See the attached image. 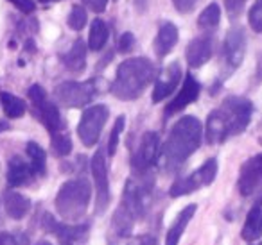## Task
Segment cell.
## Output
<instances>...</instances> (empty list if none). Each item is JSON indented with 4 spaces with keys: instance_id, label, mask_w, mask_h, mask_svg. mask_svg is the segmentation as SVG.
<instances>
[{
    "instance_id": "ee69618b",
    "label": "cell",
    "mask_w": 262,
    "mask_h": 245,
    "mask_svg": "<svg viewBox=\"0 0 262 245\" xmlns=\"http://www.w3.org/2000/svg\"><path fill=\"white\" fill-rule=\"evenodd\" d=\"M36 245H52L51 241H45V240H41V241H38Z\"/></svg>"
},
{
    "instance_id": "5b68a950",
    "label": "cell",
    "mask_w": 262,
    "mask_h": 245,
    "mask_svg": "<svg viewBox=\"0 0 262 245\" xmlns=\"http://www.w3.org/2000/svg\"><path fill=\"white\" fill-rule=\"evenodd\" d=\"M110 109L104 104L88 106L81 115V120L77 124V136L84 147H94L101 138V133L108 122Z\"/></svg>"
},
{
    "instance_id": "484cf974",
    "label": "cell",
    "mask_w": 262,
    "mask_h": 245,
    "mask_svg": "<svg viewBox=\"0 0 262 245\" xmlns=\"http://www.w3.org/2000/svg\"><path fill=\"white\" fill-rule=\"evenodd\" d=\"M219 22H221V8L215 2H212L201 11L198 18V27L205 33H212L219 27Z\"/></svg>"
},
{
    "instance_id": "7a4b0ae2",
    "label": "cell",
    "mask_w": 262,
    "mask_h": 245,
    "mask_svg": "<svg viewBox=\"0 0 262 245\" xmlns=\"http://www.w3.org/2000/svg\"><path fill=\"white\" fill-rule=\"evenodd\" d=\"M203 141V126L192 115L182 116L172 126L165 143L162 145L160 161L165 170H178Z\"/></svg>"
},
{
    "instance_id": "277c9868",
    "label": "cell",
    "mask_w": 262,
    "mask_h": 245,
    "mask_svg": "<svg viewBox=\"0 0 262 245\" xmlns=\"http://www.w3.org/2000/svg\"><path fill=\"white\" fill-rule=\"evenodd\" d=\"M92 199V186L84 177H72L59 186L56 193L54 204L56 211L65 222L77 224L88 211Z\"/></svg>"
},
{
    "instance_id": "ffe728a7",
    "label": "cell",
    "mask_w": 262,
    "mask_h": 245,
    "mask_svg": "<svg viewBox=\"0 0 262 245\" xmlns=\"http://www.w3.org/2000/svg\"><path fill=\"white\" fill-rule=\"evenodd\" d=\"M34 111H36V115L40 116L41 124L47 127V131L51 133V136H52V134H56V133H61V131H65L63 116H61V113H59V109H58V106H56V104L45 101L43 104H40L38 108H34Z\"/></svg>"
},
{
    "instance_id": "8d00e7d4",
    "label": "cell",
    "mask_w": 262,
    "mask_h": 245,
    "mask_svg": "<svg viewBox=\"0 0 262 245\" xmlns=\"http://www.w3.org/2000/svg\"><path fill=\"white\" fill-rule=\"evenodd\" d=\"M126 245H158V241L151 234H139V236L131 238V241H127Z\"/></svg>"
},
{
    "instance_id": "ab89813d",
    "label": "cell",
    "mask_w": 262,
    "mask_h": 245,
    "mask_svg": "<svg viewBox=\"0 0 262 245\" xmlns=\"http://www.w3.org/2000/svg\"><path fill=\"white\" fill-rule=\"evenodd\" d=\"M149 4L151 0H133V6H135V9L139 13H146L149 9Z\"/></svg>"
},
{
    "instance_id": "83f0119b",
    "label": "cell",
    "mask_w": 262,
    "mask_h": 245,
    "mask_svg": "<svg viewBox=\"0 0 262 245\" xmlns=\"http://www.w3.org/2000/svg\"><path fill=\"white\" fill-rule=\"evenodd\" d=\"M51 138H52V151L56 152V156L65 158V156H69L72 152V140H70V136L65 131L52 134Z\"/></svg>"
},
{
    "instance_id": "6da1fadb",
    "label": "cell",
    "mask_w": 262,
    "mask_h": 245,
    "mask_svg": "<svg viewBox=\"0 0 262 245\" xmlns=\"http://www.w3.org/2000/svg\"><path fill=\"white\" fill-rule=\"evenodd\" d=\"M253 116V102L246 97L230 95L219 108L208 115L205 124V140L208 145H217L248 129Z\"/></svg>"
},
{
    "instance_id": "f546056e",
    "label": "cell",
    "mask_w": 262,
    "mask_h": 245,
    "mask_svg": "<svg viewBox=\"0 0 262 245\" xmlns=\"http://www.w3.org/2000/svg\"><path fill=\"white\" fill-rule=\"evenodd\" d=\"M67 23L72 31H83L84 26H86V9L81 8V6H74L69 13Z\"/></svg>"
},
{
    "instance_id": "74e56055",
    "label": "cell",
    "mask_w": 262,
    "mask_h": 245,
    "mask_svg": "<svg viewBox=\"0 0 262 245\" xmlns=\"http://www.w3.org/2000/svg\"><path fill=\"white\" fill-rule=\"evenodd\" d=\"M108 2L110 0H83V4L94 13H102L106 9V6H108Z\"/></svg>"
},
{
    "instance_id": "4dcf8cb0",
    "label": "cell",
    "mask_w": 262,
    "mask_h": 245,
    "mask_svg": "<svg viewBox=\"0 0 262 245\" xmlns=\"http://www.w3.org/2000/svg\"><path fill=\"white\" fill-rule=\"evenodd\" d=\"M248 23H250L253 33L262 34V0H257L251 6L250 13H248Z\"/></svg>"
},
{
    "instance_id": "8fae6325",
    "label": "cell",
    "mask_w": 262,
    "mask_h": 245,
    "mask_svg": "<svg viewBox=\"0 0 262 245\" xmlns=\"http://www.w3.org/2000/svg\"><path fill=\"white\" fill-rule=\"evenodd\" d=\"M43 227L51 233H54L56 236L61 241H67V243H81L88 238V231H90V226L88 224H65V222H58L54 220L51 215L43 216Z\"/></svg>"
},
{
    "instance_id": "30bf717a",
    "label": "cell",
    "mask_w": 262,
    "mask_h": 245,
    "mask_svg": "<svg viewBox=\"0 0 262 245\" xmlns=\"http://www.w3.org/2000/svg\"><path fill=\"white\" fill-rule=\"evenodd\" d=\"M239 193L248 197L262 190V154H257L243 163L237 179Z\"/></svg>"
},
{
    "instance_id": "3957f363",
    "label": "cell",
    "mask_w": 262,
    "mask_h": 245,
    "mask_svg": "<svg viewBox=\"0 0 262 245\" xmlns=\"http://www.w3.org/2000/svg\"><path fill=\"white\" fill-rule=\"evenodd\" d=\"M157 70L147 58H131L117 66L115 79L112 84V93L119 101H137L155 81Z\"/></svg>"
},
{
    "instance_id": "f1b7e54d",
    "label": "cell",
    "mask_w": 262,
    "mask_h": 245,
    "mask_svg": "<svg viewBox=\"0 0 262 245\" xmlns=\"http://www.w3.org/2000/svg\"><path fill=\"white\" fill-rule=\"evenodd\" d=\"M196 172L201 179V184H203V186H210L215 181V177H217V159L215 158L207 159Z\"/></svg>"
},
{
    "instance_id": "b9f144b4",
    "label": "cell",
    "mask_w": 262,
    "mask_h": 245,
    "mask_svg": "<svg viewBox=\"0 0 262 245\" xmlns=\"http://www.w3.org/2000/svg\"><path fill=\"white\" fill-rule=\"evenodd\" d=\"M9 129H11L9 122H6V120H0V133H4V131H9Z\"/></svg>"
},
{
    "instance_id": "bcb514c9",
    "label": "cell",
    "mask_w": 262,
    "mask_h": 245,
    "mask_svg": "<svg viewBox=\"0 0 262 245\" xmlns=\"http://www.w3.org/2000/svg\"><path fill=\"white\" fill-rule=\"evenodd\" d=\"M250 245H262V241H258V243H257V241H255V243H250Z\"/></svg>"
},
{
    "instance_id": "d6a6232c",
    "label": "cell",
    "mask_w": 262,
    "mask_h": 245,
    "mask_svg": "<svg viewBox=\"0 0 262 245\" xmlns=\"http://www.w3.org/2000/svg\"><path fill=\"white\" fill-rule=\"evenodd\" d=\"M133 47H135V36L131 33L120 34V38L117 40V51H119V54H127V52L133 51Z\"/></svg>"
},
{
    "instance_id": "7c38bea8",
    "label": "cell",
    "mask_w": 262,
    "mask_h": 245,
    "mask_svg": "<svg viewBox=\"0 0 262 245\" xmlns=\"http://www.w3.org/2000/svg\"><path fill=\"white\" fill-rule=\"evenodd\" d=\"M180 81H182V66L180 63H171L167 65L164 70L160 72V76L155 81V88H153V102L158 104V102L165 101L169 95L174 93V90L178 88Z\"/></svg>"
},
{
    "instance_id": "d6986e66",
    "label": "cell",
    "mask_w": 262,
    "mask_h": 245,
    "mask_svg": "<svg viewBox=\"0 0 262 245\" xmlns=\"http://www.w3.org/2000/svg\"><path fill=\"white\" fill-rule=\"evenodd\" d=\"M241 238L248 243H255L262 238V204L257 202L253 208L248 211L246 220L241 229Z\"/></svg>"
},
{
    "instance_id": "4fadbf2b",
    "label": "cell",
    "mask_w": 262,
    "mask_h": 245,
    "mask_svg": "<svg viewBox=\"0 0 262 245\" xmlns=\"http://www.w3.org/2000/svg\"><path fill=\"white\" fill-rule=\"evenodd\" d=\"M200 93H201V84L198 83L196 77L189 74V76L185 77V81H183L182 88L178 90V93L174 95V99H172V101L167 104V108H165V113H164L165 118H169V116L183 111L187 106H190L192 102H196L198 97H200Z\"/></svg>"
},
{
    "instance_id": "2e32d148",
    "label": "cell",
    "mask_w": 262,
    "mask_h": 245,
    "mask_svg": "<svg viewBox=\"0 0 262 245\" xmlns=\"http://www.w3.org/2000/svg\"><path fill=\"white\" fill-rule=\"evenodd\" d=\"M2 204H4L6 213H8L13 220H22L29 215L33 202H31L29 197L20 193L18 190L8 188V190L2 193Z\"/></svg>"
},
{
    "instance_id": "d4e9b609",
    "label": "cell",
    "mask_w": 262,
    "mask_h": 245,
    "mask_svg": "<svg viewBox=\"0 0 262 245\" xmlns=\"http://www.w3.org/2000/svg\"><path fill=\"white\" fill-rule=\"evenodd\" d=\"M26 152L27 158H29L31 166L34 168L38 177H43L47 174V154H45L43 147L36 141H29L26 145Z\"/></svg>"
},
{
    "instance_id": "e575fe53",
    "label": "cell",
    "mask_w": 262,
    "mask_h": 245,
    "mask_svg": "<svg viewBox=\"0 0 262 245\" xmlns=\"http://www.w3.org/2000/svg\"><path fill=\"white\" fill-rule=\"evenodd\" d=\"M13 6H15L18 11L26 13V15H31V13L36 9V4H34V0H9Z\"/></svg>"
},
{
    "instance_id": "4316f807",
    "label": "cell",
    "mask_w": 262,
    "mask_h": 245,
    "mask_svg": "<svg viewBox=\"0 0 262 245\" xmlns=\"http://www.w3.org/2000/svg\"><path fill=\"white\" fill-rule=\"evenodd\" d=\"M124 126H126V116H124V115L117 116L115 124H113L112 133H110L108 147H106V154H108V158H112V156H115L117 147H119L120 134H122V131H124Z\"/></svg>"
},
{
    "instance_id": "cb8c5ba5",
    "label": "cell",
    "mask_w": 262,
    "mask_h": 245,
    "mask_svg": "<svg viewBox=\"0 0 262 245\" xmlns=\"http://www.w3.org/2000/svg\"><path fill=\"white\" fill-rule=\"evenodd\" d=\"M110 31L108 26L102 22L101 18H95L90 26V34H88V48L92 52H99L104 48L106 41H108Z\"/></svg>"
},
{
    "instance_id": "e0dca14e",
    "label": "cell",
    "mask_w": 262,
    "mask_h": 245,
    "mask_svg": "<svg viewBox=\"0 0 262 245\" xmlns=\"http://www.w3.org/2000/svg\"><path fill=\"white\" fill-rule=\"evenodd\" d=\"M196 211H198L196 204H187L185 208L180 209L176 218L172 220L171 227L167 229V234H165V245H180V240H182L183 233H185L190 220L194 218Z\"/></svg>"
},
{
    "instance_id": "60d3db41",
    "label": "cell",
    "mask_w": 262,
    "mask_h": 245,
    "mask_svg": "<svg viewBox=\"0 0 262 245\" xmlns=\"http://www.w3.org/2000/svg\"><path fill=\"white\" fill-rule=\"evenodd\" d=\"M255 83H262V52L257 56V72H255Z\"/></svg>"
},
{
    "instance_id": "7402d4cb",
    "label": "cell",
    "mask_w": 262,
    "mask_h": 245,
    "mask_svg": "<svg viewBox=\"0 0 262 245\" xmlns=\"http://www.w3.org/2000/svg\"><path fill=\"white\" fill-rule=\"evenodd\" d=\"M200 186H203L200 176H198V172H192L190 176L178 177V179L171 184L169 195H171L172 199H180V197H183V195H189V193H192V191H196Z\"/></svg>"
},
{
    "instance_id": "f35d334b",
    "label": "cell",
    "mask_w": 262,
    "mask_h": 245,
    "mask_svg": "<svg viewBox=\"0 0 262 245\" xmlns=\"http://www.w3.org/2000/svg\"><path fill=\"white\" fill-rule=\"evenodd\" d=\"M0 245H18L16 238L9 233H0Z\"/></svg>"
},
{
    "instance_id": "8992f818",
    "label": "cell",
    "mask_w": 262,
    "mask_h": 245,
    "mask_svg": "<svg viewBox=\"0 0 262 245\" xmlns=\"http://www.w3.org/2000/svg\"><path fill=\"white\" fill-rule=\"evenodd\" d=\"M104 149H97L95 154L90 159V172L94 179V190H95V213L101 215L108 209L112 193H110V177H108V163H106Z\"/></svg>"
},
{
    "instance_id": "9a60e30c",
    "label": "cell",
    "mask_w": 262,
    "mask_h": 245,
    "mask_svg": "<svg viewBox=\"0 0 262 245\" xmlns=\"http://www.w3.org/2000/svg\"><path fill=\"white\" fill-rule=\"evenodd\" d=\"M6 177H8V186L13 190H18V188L31 184L34 177L38 176L29 161H24L20 156H13L8 161V176Z\"/></svg>"
},
{
    "instance_id": "5bb4252c",
    "label": "cell",
    "mask_w": 262,
    "mask_h": 245,
    "mask_svg": "<svg viewBox=\"0 0 262 245\" xmlns=\"http://www.w3.org/2000/svg\"><path fill=\"white\" fill-rule=\"evenodd\" d=\"M212 54H214V40L208 34L194 38L185 48L187 63L192 68H201L203 65H207L212 59Z\"/></svg>"
},
{
    "instance_id": "ac0fdd59",
    "label": "cell",
    "mask_w": 262,
    "mask_h": 245,
    "mask_svg": "<svg viewBox=\"0 0 262 245\" xmlns=\"http://www.w3.org/2000/svg\"><path fill=\"white\" fill-rule=\"evenodd\" d=\"M178 38H180V33L174 23H171V22L162 23L157 33V38H155V52H157L158 58L160 59L165 58V56L176 47Z\"/></svg>"
},
{
    "instance_id": "603a6c76",
    "label": "cell",
    "mask_w": 262,
    "mask_h": 245,
    "mask_svg": "<svg viewBox=\"0 0 262 245\" xmlns=\"http://www.w3.org/2000/svg\"><path fill=\"white\" fill-rule=\"evenodd\" d=\"M0 104L8 118H22L27 111V104L16 95L9 91H0Z\"/></svg>"
},
{
    "instance_id": "52a82bcc",
    "label": "cell",
    "mask_w": 262,
    "mask_h": 245,
    "mask_svg": "<svg viewBox=\"0 0 262 245\" xmlns=\"http://www.w3.org/2000/svg\"><path fill=\"white\" fill-rule=\"evenodd\" d=\"M97 95L94 81H65L54 88V97L65 108H86Z\"/></svg>"
},
{
    "instance_id": "9c48e42d",
    "label": "cell",
    "mask_w": 262,
    "mask_h": 245,
    "mask_svg": "<svg viewBox=\"0 0 262 245\" xmlns=\"http://www.w3.org/2000/svg\"><path fill=\"white\" fill-rule=\"evenodd\" d=\"M223 56H225V66L228 74L235 72L241 66L244 56H246V34H244L243 27H232L226 33Z\"/></svg>"
},
{
    "instance_id": "44dd1931",
    "label": "cell",
    "mask_w": 262,
    "mask_h": 245,
    "mask_svg": "<svg viewBox=\"0 0 262 245\" xmlns=\"http://www.w3.org/2000/svg\"><path fill=\"white\" fill-rule=\"evenodd\" d=\"M86 45H84L83 40H77L65 54L61 56L63 65L67 66V70L74 74H81L86 66Z\"/></svg>"
},
{
    "instance_id": "1f68e13d",
    "label": "cell",
    "mask_w": 262,
    "mask_h": 245,
    "mask_svg": "<svg viewBox=\"0 0 262 245\" xmlns=\"http://www.w3.org/2000/svg\"><path fill=\"white\" fill-rule=\"evenodd\" d=\"M27 95H29L33 108H38V106L43 104V102L47 101V93H45V90L40 86V84H33V86L27 90Z\"/></svg>"
},
{
    "instance_id": "d590c367",
    "label": "cell",
    "mask_w": 262,
    "mask_h": 245,
    "mask_svg": "<svg viewBox=\"0 0 262 245\" xmlns=\"http://www.w3.org/2000/svg\"><path fill=\"white\" fill-rule=\"evenodd\" d=\"M172 4H174V8L178 9V13L185 15V13H190L194 8H196L198 0H172Z\"/></svg>"
},
{
    "instance_id": "836d02e7",
    "label": "cell",
    "mask_w": 262,
    "mask_h": 245,
    "mask_svg": "<svg viewBox=\"0 0 262 245\" xmlns=\"http://www.w3.org/2000/svg\"><path fill=\"white\" fill-rule=\"evenodd\" d=\"M244 2H246V0H225L226 13H228L230 18H237V16L243 13Z\"/></svg>"
},
{
    "instance_id": "ba28073f",
    "label": "cell",
    "mask_w": 262,
    "mask_h": 245,
    "mask_svg": "<svg viewBox=\"0 0 262 245\" xmlns=\"http://www.w3.org/2000/svg\"><path fill=\"white\" fill-rule=\"evenodd\" d=\"M160 136L155 131H147L140 140L135 154L131 158V170L135 176H144L151 174V168L160 161Z\"/></svg>"
},
{
    "instance_id": "7bdbcfd3",
    "label": "cell",
    "mask_w": 262,
    "mask_h": 245,
    "mask_svg": "<svg viewBox=\"0 0 262 245\" xmlns=\"http://www.w3.org/2000/svg\"><path fill=\"white\" fill-rule=\"evenodd\" d=\"M41 4H52V2H59V0H38Z\"/></svg>"
},
{
    "instance_id": "f6af8a7d",
    "label": "cell",
    "mask_w": 262,
    "mask_h": 245,
    "mask_svg": "<svg viewBox=\"0 0 262 245\" xmlns=\"http://www.w3.org/2000/svg\"><path fill=\"white\" fill-rule=\"evenodd\" d=\"M61 245H76V243H67V241H61Z\"/></svg>"
}]
</instances>
